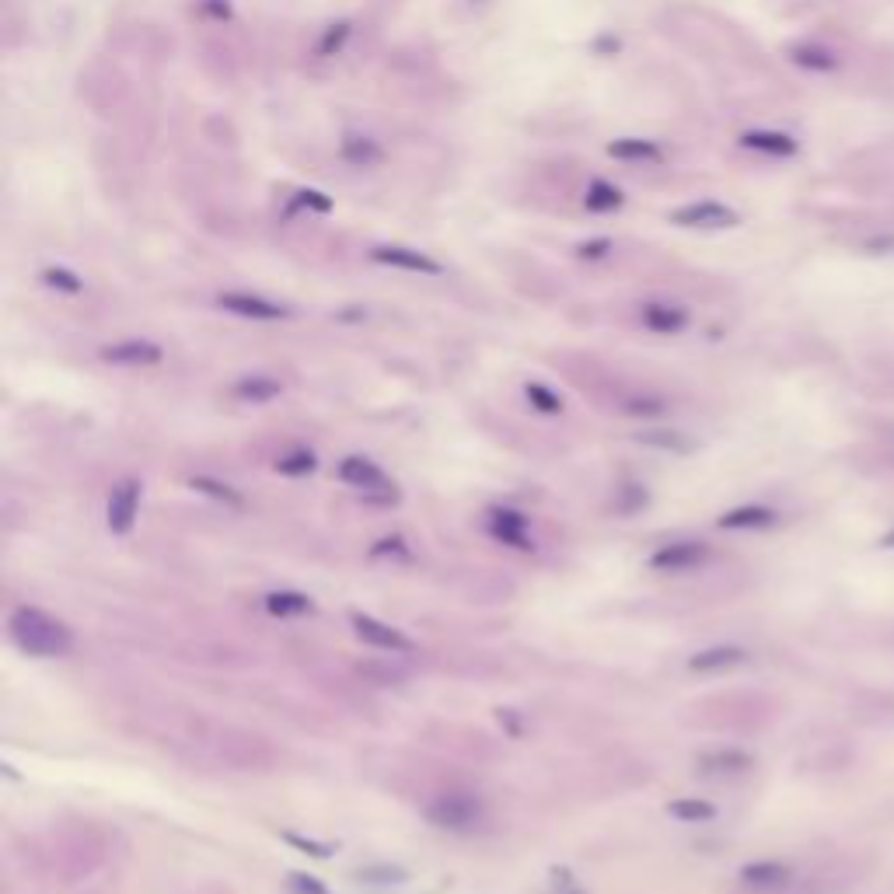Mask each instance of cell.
<instances>
[{"label":"cell","mask_w":894,"mask_h":894,"mask_svg":"<svg viewBox=\"0 0 894 894\" xmlns=\"http://www.w3.org/2000/svg\"><path fill=\"white\" fill-rule=\"evenodd\" d=\"M7 633L14 647L28 657H63L74 647V633L60 619L32 605H18L7 615Z\"/></svg>","instance_id":"obj_1"},{"label":"cell","mask_w":894,"mask_h":894,"mask_svg":"<svg viewBox=\"0 0 894 894\" xmlns=\"http://www.w3.org/2000/svg\"><path fill=\"white\" fill-rule=\"evenodd\" d=\"M423 814H427L430 825L444 828V832H472V828H479L482 821H486V804H482V797H475V793L447 790V793H437V797L423 807Z\"/></svg>","instance_id":"obj_2"},{"label":"cell","mask_w":894,"mask_h":894,"mask_svg":"<svg viewBox=\"0 0 894 894\" xmlns=\"http://www.w3.org/2000/svg\"><path fill=\"white\" fill-rule=\"evenodd\" d=\"M339 479L346 482V486L360 489V493L367 496V500H395V486L388 482V475L381 472L378 465H374L371 458H360V454H350V458L339 461Z\"/></svg>","instance_id":"obj_3"},{"label":"cell","mask_w":894,"mask_h":894,"mask_svg":"<svg viewBox=\"0 0 894 894\" xmlns=\"http://www.w3.org/2000/svg\"><path fill=\"white\" fill-rule=\"evenodd\" d=\"M671 224L699 227V231H723V227L741 224V214H737L734 207H727V203L699 200V203H688V207L671 210Z\"/></svg>","instance_id":"obj_4"},{"label":"cell","mask_w":894,"mask_h":894,"mask_svg":"<svg viewBox=\"0 0 894 894\" xmlns=\"http://www.w3.org/2000/svg\"><path fill=\"white\" fill-rule=\"evenodd\" d=\"M350 626H353V633H357L364 643H371L374 650H385V654H409V650H413V640H409V636H402L399 629H392L388 622L374 619V615L353 612Z\"/></svg>","instance_id":"obj_5"},{"label":"cell","mask_w":894,"mask_h":894,"mask_svg":"<svg viewBox=\"0 0 894 894\" xmlns=\"http://www.w3.org/2000/svg\"><path fill=\"white\" fill-rule=\"evenodd\" d=\"M217 304L238 318H252V322H280V318H290V308L266 301L259 294H245V290H224V294H217Z\"/></svg>","instance_id":"obj_6"},{"label":"cell","mask_w":894,"mask_h":894,"mask_svg":"<svg viewBox=\"0 0 894 894\" xmlns=\"http://www.w3.org/2000/svg\"><path fill=\"white\" fill-rule=\"evenodd\" d=\"M486 528L500 545H510V549H521V552L535 549V542H531V535H528V517H524L521 510L493 507L486 514Z\"/></svg>","instance_id":"obj_7"},{"label":"cell","mask_w":894,"mask_h":894,"mask_svg":"<svg viewBox=\"0 0 894 894\" xmlns=\"http://www.w3.org/2000/svg\"><path fill=\"white\" fill-rule=\"evenodd\" d=\"M371 259L388 269H406V273H420V276L444 273V266L437 259H430V255L420 252V248H406V245H374Z\"/></svg>","instance_id":"obj_8"},{"label":"cell","mask_w":894,"mask_h":894,"mask_svg":"<svg viewBox=\"0 0 894 894\" xmlns=\"http://www.w3.org/2000/svg\"><path fill=\"white\" fill-rule=\"evenodd\" d=\"M709 559L706 542H668L650 556V570L657 573H685Z\"/></svg>","instance_id":"obj_9"},{"label":"cell","mask_w":894,"mask_h":894,"mask_svg":"<svg viewBox=\"0 0 894 894\" xmlns=\"http://www.w3.org/2000/svg\"><path fill=\"white\" fill-rule=\"evenodd\" d=\"M137 510H140V482L137 479H123L116 482L109 496V531L112 535H126L137 521Z\"/></svg>","instance_id":"obj_10"},{"label":"cell","mask_w":894,"mask_h":894,"mask_svg":"<svg viewBox=\"0 0 894 894\" xmlns=\"http://www.w3.org/2000/svg\"><path fill=\"white\" fill-rule=\"evenodd\" d=\"M105 364L116 367H154L165 360V350L151 339H123V343H112L102 350Z\"/></svg>","instance_id":"obj_11"},{"label":"cell","mask_w":894,"mask_h":894,"mask_svg":"<svg viewBox=\"0 0 894 894\" xmlns=\"http://www.w3.org/2000/svg\"><path fill=\"white\" fill-rule=\"evenodd\" d=\"M640 322H643V329L657 332V336H678V332L688 325V311L678 308V304H668V301H650L640 308Z\"/></svg>","instance_id":"obj_12"},{"label":"cell","mask_w":894,"mask_h":894,"mask_svg":"<svg viewBox=\"0 0 894 894\" xmlns=\"http://www.w3.org/2000/svg\"><path fill=\"white\" fill-rule=\"evenodd\" d=\"M737 144H741L744 151L769 154V158H793V154H797V140L783 130H748L737 137Z\"/></svg>","instance_id":"obj_13"},{"label":"cell","mask_w":894,"mask_h":894,"mask_svg":"<svg viewBox=\"0 0 894 894\" xmlns=\"http://www.w3.org/2000/svg\"><path fill=\"white\" fill-rule=\"evenodd\" d=\"M695 765H699L702 776H741V772H748L751 765H755V758H751L748 751H737V748H716V751L699 755Z\"/></svg>","instance_id":"obj_14"},{"label":"cell","mask_w":894,"mask_h":894,"mask_svg":"<svg viewBox=\"0 0 894 894\" xmlns=\"http://www.w3.org/2000/svg\"><path fill=\"white\" fill-rule=\"evenodd\" d=\"M741 884L755 891H776L783 884H790V867L779 860H755L748 867H741Z\"/></svg>","instance_id":"obj_15"},{"label":"cell","mask_w":894,"mask_h":894,"mask_svg":"<svg viewBox=\"0 0 894 894\" xmlns=\"http://www.w3.org/2000/svg\"><path fill=\"white\" fill-rule=\"evenodd\" d=\"M234 399L248 402V406H262V402H273L283 395V385L269 374H245V378L234 381Z\"/></svg>","instance_id":"obj_16"},{"label":"cell","mask_w":894,"mask_h":894,"mask_svg":"<svg viewBox=\"0 0 894 894\" xmlns=\"http://www.w3.org/2000/svg\"><path fill=\"white\" fill-rule=\"evenodd\" d=\"M790 60L797 63L800 70H811V74H832L839 70V53L828 46H818V42H797L790 46Z\"/></svg>","instance_id":"obj_17"},{"label":"cell","mask_w":894,"mask_h":894,"mask_svg":"<svg viewBox=\"0 0 894 894\" xmlns=\"http://www.w3.org/2000/svg\"><path fill=\"white\" fill-rule=\"evenodd\" d=\"M741 661H748V650L734 647V643H723V647H709V650H699V654H692V657H688V668L709 674V671L737 668Z\"/></svg>","instance_id":"obj_18"},{"label":"cell","mask_w":894,"mask_h":894,"mask_svg":"<svg viewBox=\"0 0 894 894\" xmlns=\"http://www.w3.org/2000/svg\"><path fill=\"white\" fill-rule=\"evenodd\" d=\"M723 531H748V528H769V524H776V510L772 507H737V510H727V514L720 517Z\"/></svg>","instance_id":"obj_19"},{"label":"cell","mask_w":894,"mask_h":894,"mask_svg":"<svg viewBox=\"0 0 894 894\" xmlns=\"http://www.w3.org/2000/svg\"><path fill=\"white\" fill-rule=\"evenodd\" d=\"M343 161L353 168H374L385 161V151H381L378 140L371 137H346L343 140Z\"/></svg>","instance_id":"obj_20"},{"label":"cell","mask_w":894,"mask_h":894,"mask_svg":"<svg viewBox=\"0 0 894 894\" xmlns=\"http://www.w3.org/2000/svg\"><path fill=\"white\" fill-rule=\"evenodd\" d=\"M622 203H626L622 189L612 186V182H605V179H594L591 186H587V193H584V207L591 210V214H612V210H619Z\"/></svg>","instance_id":"obj_21"},{"label":"cell","mask_w":894,"mask_h":894,"mask_svg":"<svg viewBox=\"0 0 894 894\" xmlns=\"http://www.w3.org/2000/svg\"><path fill=\"white\" fill-rule=\"evenodd\" d=\"M311 598L308 594H297V591H273L266 594V612L276 615V619H297V615H308L311 612Z\"/></svg>","instance_id":"obj_22"},{"label":"cell","mask_w":894,"mask_h":894,"mask_svg":"<svg viewBox=\"0 0 894 894\" xmlns=\"http://www.w3.org/2000/svg\"><path fill=\"white\" fill-rule=\"evenodd\" d=\"M608 154L619 161H661V147L654 140H640V137H622L608 144Z\"/></svg>","instance_id":"obj_23"},{"label":"cell","mask_w":894,"mask_h":894,"mask_svg":"<svg viewBox=\"0 0 894 894\" xmlns=\"http://www.w3.org/2000/svg\"><path fill=\"white\" fill-rule=\"evenodd\" d=\"M668 814L674 821H681V825H706V821L716 818V807L699 797H681V800H671Z\"/></svg>","instance_id":"obj_24"},{"label":"cell","mask_w":894,"mask_h":894,"mask_svg":"<svg viewBox=\"0 0 894 894\" xmlns=\"http://www.w3.org/2000/svg\"><path fill=\"white\" fill-rule=\"evenodd\" d=\"M619 409L626 416H636V420H654V416L668 413V402H664L661 395H626V399L619 402Z\"/></svg>","instance_id":"obj_25"},{"label":"cell","mask_w":894,"mask_h":894,"mask_svg":"<svg viewBox=\"0 0 894 894\" xmlns=\"http://www.w3.org/2000/svg\"><path fill=\"white\" fill-rule=\"evenodd\" d=\"M318 468V458L315 454L308 451V447H294V451H287V454H280V458H276V472L280 475H311Z\"/></svg>","instance_id":"obj_26"},{"label":"cell","mask_w":894,"mask_h":894,"mask_svg":"<svg viewBox=\"0 0 894 894\" xmlns=\"http://www.w3.org/2000/svg\"><path fill=\"white\" fill-rule=\"evenodd\" d=\"M524 399L531 402V409H538V413H545V416L563 413V399H559L552 388L538 385V381H528V385H524Z\"/></svg>","instance_id":"obj_27"},{"label":"cell","mask_w":894,"mask_h":894,"mask_svg":"<svg viewBox=\"0 0 894 894\" xmlns=\"http://www.w3.org/2000/svg\"><path fill=\"white\" fill-rule=\"evenodd\" d=\"M42 283H46L49 290H60V294H81L84 290V280L77 273H70V269H63V266H49V269H42Z\"/></svg>","instance_id":"obj_28"},{"label":"cell","mask_w":894,"mask_h":894,"mask_svg":"<svg viewBox=\"0 0 894 894\" xmlns=\"http://www.w3.org/2000/svg\"><path fill=\"white\" fill-rule=\"evenodd\" d=\"M193 489H196V493L214 496V500H221V503H231V507H241V493L234 486H227V482H221V479H210V475H196Z\"/></svg>","instance_id":"obj_29"},{"label":"cell","mask_w":894,"mask_h":894,"mask_svg":"<svg viewBox=\"0 0 894 894\" xmlns=\"http://www.w3.org/2000/svg\"><path fill=\"white\" fill-rule=\"evenodd\" d=\"M640 444L661 447V451H678V454L692 451V441H685L678 430H650V434H640Z\"/></svg>","instance_id":"obj_30"},{"label":"cell","mask_w":894,"mask_h":894,"mask_svg":"<svg viewBox=\"0 0 894 894\" xmlns=\"http://www.w3.org/2000/svg\"><path fill=\"white\" fill-rule=\"evenodd\" d=\"M357 877L360 881H367V884H402L409 874L402 867H392V863H378V867L357 870Z\"/></svg>","instance_id":"obj_31"},{"label":"cell","mask_w":894,"mask_h":894,"mask_svg":"<svg viewBox=\"0 0 894 894\" xmlns=\"http://www.w3.org/2000/svg\"><path fill=\"white\" fill-rule=\"evenodd\" d=\"M647 486H636V482H629V486H622L619 489V500H615V510H619V514H636V510H643L647 507Z\"/></svg>","instance_id":"obj_32"},{"label":"cell","mask_w":894,"mask_h":894,"mask_svg":"<svg viewBox=\"0 0 894 894\" xmlns=\"http://www.w3.org/2000/svg\"><path fill=\"white\" fill-rule=\"evenodd\" d=\"M350 39V25H346V21H339V25H332L329 32H325V39H322V56H336L339 49H343V42Z\"/></svg>","instance_id":"obj_33"},{"label":"cell","mask_w":894,"mask_h":894,"mask_svg":"<svg viewBox=\"0 0 894 894\" xmlns=\"http://www.w3.org/2000/svg\"><path fill=\"white\" fill-rule=\"evenodd\" d=\"M287 884H290V891L294 894H329V888H325V884L318 881V877H311V874H290Z\"/></svg>","instance_id":"obj_34"},{"label":"cell","mask_w":894,"mask_h":894,"mask_svg":"<svg viewBox=\"0 0 894 894\" xmlns=\"http://www.w3.org/2000/svg\"><path fill=\"white\" fill-rule=\"evenodd\" d=\"M283 839L290 842V846H297L301 849V853H308V856H315V860H325V856L332 853L329 846H325V842H315V839H304V835H294V832H287L283 835Z\"/></svg>","instance_id":"obj_35"},{"label":"cell","mask_w":894,"mask_h":894,"mask_svg":"<svg viewBox=\"0 0 894 894\" xmlns=\"http://www.w3.org/2000/svg\"><path fill=\"white\" fill-rule=\"evenodd\" d=\"M371 556H402V559H406L409 556V545H406V538H402V535L381 538V542L371 549Z\"/></svg>","instance_id":"obj_36"},{"label":"cell","mask_w":894,"mask_h":894,"mask_svg":"<svg viewBox=\"0 0 894 894\" xmlns=\"http://www.w3.org/2000/svg\"><path fill=\"white\" fill-rule=\"evenodd\" d=\"M612 248H615L612 238H594V241H584V245H577V255H580V259H605Z\"/></svg>","instance_id":"obj_37"},{"label":"cell","mask_w":894,"mask_h":894,"mask_svg":"<svg viewBox=\"0 0 894 894\" xmlns=\"http://www.w3.org/2000/svg\"><path fill=\"white\" fill-rule=\"evenodd\" d=\"M297 203H301V207H315V210H332V200H325L322 193H315V189H304V193H297Z\"/></svg>","instance_id":"obj_38"},{"label":"cell","mask_w":894,"mask_h":894,"mask_svg":"<svg viewBox=\"0 0 894 894\" xmlns=\"http://www.w3.org/2000/svg\"><path fill=\"white\" fill-rule=\"evenodd\" d=\"M881 549H894V531H888V535L881 538Z\"/></svg>","instance_id":"obj_39"}]
</instances>
